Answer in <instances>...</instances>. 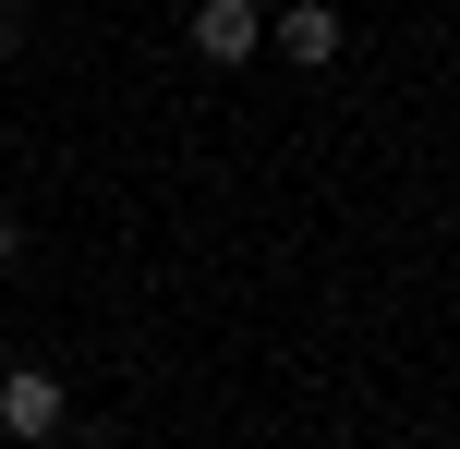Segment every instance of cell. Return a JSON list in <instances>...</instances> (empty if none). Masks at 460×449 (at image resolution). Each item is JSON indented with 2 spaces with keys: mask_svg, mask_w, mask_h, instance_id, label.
Listing matches in <instances>:
<instances>
[{
  "mask_svg": "<svg viewBox=\"0 0 460 449\" xmlns=\"http://www.w3.org/2000/svg\"><path fill=\"white\" fill-rule=\"evenodd\" d=\"M254 49H267V13H254V0H194V61L207 73L254 61Z\"/></svg>",
  "mask_w": 460,
  "mask_h": 449,
  "instance_id": "6da1fadb",
  "label": "cell"
},
{
  "mask_svg": "<svg viewBox=\"0 0 460 449\" xmlns=\"http://www.w3.org/2000/svg\"><path fill=\"white\" fill-rule=\"evenodd\" d=\"M0 437H61V377L49 364H0Z\"/></svg>",
  "mask_w": 460,
  "mask_h": 449,
  "instance_id": "7a4b0ae2",
  "label": "cell"
},
{
  "mask_svg": "<svg viewBox=\"0 0 460 449\" xmlns=\"http://www.w3.org/2000/svg\"><path fill=\"white\" fill-rule=\"evenodd\" d=\"M340 37H351V24L327 13V0H279V13H267V49H291L303 73H315V61H340Z\"/></svg>",
  "mask_w": 460,
  "mask_h": 449,
  "instance_id": "3957f363",
  "label": "cell"
},
{
  "mask_svg": "<svg viewBox=\"0 0 460 449\" xmlns=\"http://www.w3.org/2000/svg\"><path fill=\"white\" fill-rule=\"evenodd\" d=\"M13 49H24V0H0V61H13Z\"/></svg>",
  "mask_w": 460,
  "mask_h": 449,
  "instance_id": "277c9868",
  "label": "cell"
},
{
  "mask_svg": "<svg viewBox=\"0 0 460 449\" xmlns=\"http://www.w3.org/2000/svg\"><path fill=\"white\" fill-rule=\"evenodd\" d=\"M0 267H24V219L13 207H0Z\"/></svg>",
  "mask_w": 460,
  "mask_h": 449,
  "instance_id": "5b68a950",
  "label": "cell"
},
{
  "mask_svg": "<svg viewBox=\"0 0 460 449\" xmlns=\"http://www.w3.org/2000/svg\"><path fill=\"white\" fill-rule=\"evenodd\" d=\"M13 449H49V437H13Z\"/></svg>",
  "mask_w": 460,
  "mask_h": 449,
  "instance_id": "8992f818",
  "label": "cell"
}]
</instances>
